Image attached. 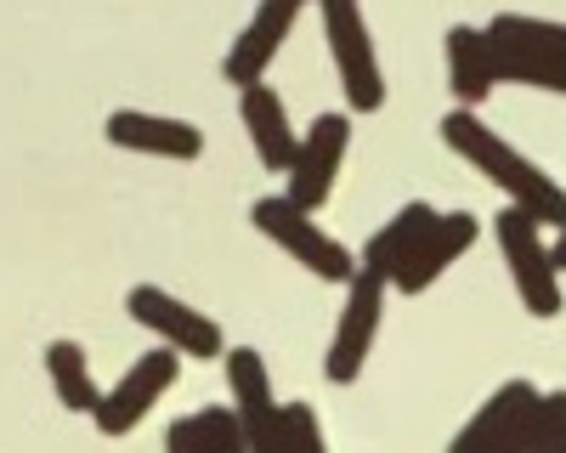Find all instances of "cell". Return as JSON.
I'll return each mask as SVG.
<instances>
[{"label": "cell", "mask_w": 566, "mask_h": 453, "mask_svg": "<svg viewBox=\"0 0 566 453\" xmlns=\"http://www.w3.org/2000/svg\"><path fill=\"white\" fill-rule=\"evenodd\" d=\"M283 453H328L312 402H283Z\"/></svg>", "instance_id": "22"}, {"label": "cell", "mask_w": 566, "mask_h": 453, "mask_svg": "<svg viewBox=\"0 0 566 453\" xmlns=\"http://www.w3.org/2000/svg\"><path fill=\"white\" fill-rule=\"evenodd\" d=\"M386 289H391V278H380V272H357L346 284V312H340L335 340H328V357H323L328 386H352L363 375L374 335H380V317H386Z\"/></svg>", "instance_id": "6"}, {"label": "cell", "mask_w": 566, "mask_h": 453, "mask_svg": "<svg viewBox=\"0 0 566 453\" xmlns=\"http://www.w3.org/2000/svg\"><path fill=\"white\" fill-rule=\"evenodd\" d=\"M176 375H181V351H170V346H154V351H142L130 369L119 375V386L114 391H103V408L91 420H97V431L108 436V442H119V436H130L142 420H148V408L176 386Z\"/></svg>", "instance_id": "7"}, {"label": "cell", "mask_w": 566, "mask_h": 453, "mask_svg": "<svg viewBox=\"0 0 566 453\" xmlns=\"http://www.w3.org/2000/svg\"><path fill=\"white\" fill-rule=\"evenodd\" d=\"M45 380H52L57 408H69V414H97L103 408V386H97V375H91V357H85L80 340L45 346Z\"/></svg>", "instance_id": "18"}, {"label": "cell", "mask_w": 566, "mask_h": 453, "mask_svg": "<svg viewBox=\"0 0 566 453\" xmlns=\"http://www.w3.org/2000/svg\"><path fill=\"white\" fill-rule=\"evenodd\" d=\"M499 85V57H493V34L453 23L448 29V91L459 97V108L488 103V91Z\"/></svg>", "instance_id": "15"}, {"label": "cell", "mask_w": 566, "mask_h": 453, "mask_svg": "<svg viewBox=\"0 0 566 453\" xmlns=\"http://www.w3.org/2000/svg\"><path fill=\"white\" fill-rule=\"evenodd\" d=\"M125 312H130V324H142L148 335H159V346H170V351H181V357H193V362H210V357L227 351V340H221V329H216V317H205L199 306L176 301V295L159 289V284H136V289L125 295Z\"/></svg>", "instance_id": "5"}, {"label": "cell", "mask_w": 566, "mask_h": 453, "mask_svg": "<svg viewBox=\"0 0 566 453\" xmlns=\"http://www.w3.org/2000/svg\"><path fill=\"white\" fill-rule=\"evenodd\" d=\"M442 143H448L464 165H476L515 210L538 215L544 227H560V221H566V193H560V181H549L527 154H515L499 130H488V125L476 119V108H453V114L442 119Z\"/></svg>", "instance_id": "1"}, {"label": "cell", "mask_w": 566, "mask_h": 453, "mask_svg": "<svg viewBox=\"0 0 566 453\" xmlns=\"http://www.w3.org/2000/svg\"><path fill=\"white\" fill-rule=\"evenodd\" d=\"M306 7H312V0H261L255 18L239 29V40H232V52L221 57V74L239 85V91L255 85V80H266L272 57L283 52V40L295 34V23H301Z\"/></svg>", "instance_id": "10"}, {"label": "cell", "mask_w": 566, "mask_h": 453, "mask_svg": "<svg viewBox=\"0 0 566 453\" xmlns=\"http://www.w3.org/2000/svg\"><path fill=\"white\" fill-rule=\"evenodd\" d=\"M227 386H232V408L244 420L250 453H283V402L272 397L266 357L255 346L227 351Z\"/></svg>", "instance_id": "9"}, {"label": "cell", "mask_w": 566, "mask_h": 453, "mask_svg": "<svg viewBox=\"0 0 566 453\" xmlns=\"http://www.w3.org/2000/svg\"><path fill=\"white\" fill-rule=\"evenodd\" d=\"M250 221L261 227V239H272L283 255H295L312 278H323V284H352L357 272H363V261L340 239H328V227H317L312 210H301L295 199H283V193L255 199Z\"/></svg>", "instance_id": "2"}, {"label": "cell", "mask_w": 566, "mask_h": 453, "mask_svg": "<svg viewBox=\"0 0 566 453\" xmlns=\"http://www.w3.org/2000/svg\"><path fill=\"white\" fill-rule=\"evenodd\" d=\"M165 453H250V436H244L239 408L210 402V408H193V414L170 420Z\"/></svg>", "instance_id": "17"}, {"label": "cell", "mask_w": 566, "mask_h": 453, "mask_svg": "<svg viewBox=\"0 0 566 453\" xmlns=\"http://www.w3.org/2000/svg\"><path fill=\"white\" fill-rule=\"evenodd\" d=\"M346 148H352V114H317L312 130L301 136V154L290 165V181H283V199H295L301 210H323L328 193H335V181H340Z\"/></svg>", "instance_id": "8"}, {"label": "cell", "mask_w": 566, "mask_h": 453, "mask_svg": "<svg viewBox=\"0 0 566 453\" xmlns=\"http://www.w3.org/2000/svg\"><path fill=\"white\" fill-rule=\"evenodd\" d=\"M555 266H560V272H566V221H560V227H555Z\"/></svg>", "instance_id": "23"}, {"label": "cell", "mask_w": 566, "mask_h": 453, "mask_svg": "<svg viewBox=\"0 0 566 453\" xmlns=\"http://www.w3.org/2000/svg\"><path fill=\"white\" fill-rule=\"evenodd\" d=\"M538 386L533 380H504L482 408H476V420H470L453 442H448V453H499L515 431H522L527 425V414H533V408H538Z\"/></svg>", "instance_id": "13"}, {"label": "cell", "mask_w": 566, "mask_h": 453, "mask_svg": "<svg viewBox=\"0 0 566 453\" xmlns=\"http://www.w3.org/2000/svg\"><path fill=\"white\" fill-rule=\"evenodd\" d=\"M538 453H566V431H560V436H555V442H544V447H538Z\"/></svg>", "instance_id": "24"}, {"label": "cell", "mask_w": 566, "mask_h": 453, "mask_svg": "<svg viewBox=\"0 0 566 453\" xmlns=\"http://www.w3.org/2000/svg\"><path fill=\"white\" fill-rule=\"evenodd\" d=\"M566 431V391H549V397H538V408L527 414V425L515 431L499 453H538L544 442H555Z\"/></svg>", "instance_id": "21"}, {"label": "cell", "mask_w": 566, "mask_h": 453, "mask_svg": "<svg viewBox=\"0 0 566 453\" xmlns=\"http://www.w3.org/2000/svg\"><path fill=\"white\" fill-rule=\"evenodd\" d=\"M103 136L125 154H148V159H199L205 154V130L193 119H170V114H142V108H119L108 114Z\"/></svg>", "instance_id": "11"}, {"label": "cell", "mask_w": 566, "mask_h": 453, "mask_svg": "<svg viewBox=\"0 0 566 453\" xmlns=\"http://www.w3.org/2000/svg\"><path fill=\"white\" fill-rule=\"evenodd\" d=\"M538 227H544L538 215L504 204L499 221H493V233H499V250H504L510 284H515V295H522V306L533 317H555L560 312V266H555V250L544 244Z\"/></svg>", "instance_id": "4"}, {"label": "cell", "mask_w": 566, "mask_h": 453, "mask_svg": "<svg viewBox=\"0 0 566 453\" xmlns=\"http://www.w3.org/2000/svg\"><path fill=\"white\" fill-rule=\"evenodd\" d=\"M493 57H499V80L566 97V57H549L538 45H515V40H499V34H493Z\"/></svg>", "instance_id": "19"}, {"label": "cell", "mask_w": 566, "mask_h": 453, "mask_svg": "<svg viewBox=\"0 0 566 453\" xmlns=\"http://www.w3.org/2000/svg\"><path fill=\"white\" fill-rule=\"evenodd\" d=\"M239 119H244L250 143H255L261 170L290 176V165H295V154H301V136H295V125H290V108H283V97H277L266 80H255V85L239 91Z\"/></svg>", "instance_id": "12"}, {"label": "cell", "mask_w": 566, "mask_h": 453, "mask_svg": "<svg viewBox=\"0 0 566 453\" xmlns=\"http://www.w3.org/2000/svg\"><path fill=\"white\" fill-rule=\"evenodd\" d=\"M437 215L442 210H431L424 199H413V204H402L380 233H374L368 244H363V272H380V278H391L397 284V272L413 261V250H419V239L437 227Z\"/></svg>", "instance_id": "16"}, {"label": "cell", "mask_w": 566, "mask_h": 453, "mask_svg": "<svg viewBox=\"0 0 566 453\" xmlns=\"http://www.w3.org/2000/svg\"><path fill=\"white\" fill-rule=\"evenodd\" d=\"M476 233H482V227H476V215H470V210H448V215H437V227L419 239L413 261L397 272V284H391V289H402V295L431 289V284L442 278V272H448L470 244H476Z\"/></svg>", "instance_id": "14"}, {"label": "cell", "mask_w": 566, "mask_h": 453, "mask_svg": "<svg viewBox=\"0 0 566 453\" xmlns=\"http://www.w3.org/2000/svg\"><path fill=\"white\" fill-rule=\"evenodd\" d=\"M317 12H323V40H328V57H335L346 108L352 114L386 108V74L380 57H374V34L363 23V0H317Z\"/></svg>", "instance_id": "3"}, {"label": "cell", "mask_w": 566, "mask_h": 453, "mask_svg": "<svg viewBox=\"0 0 566 453\" xmlns=\"http://www.w3.org/2000/svg\"><path fill=\"white\" fill-rule=\"evenodd\" d=\"M488 34L499 40H515V45H538L549 57H566V23H549V18H522V12H499L488 23Z\"/></svg>", "instance_id": "20"}]
</instances>
